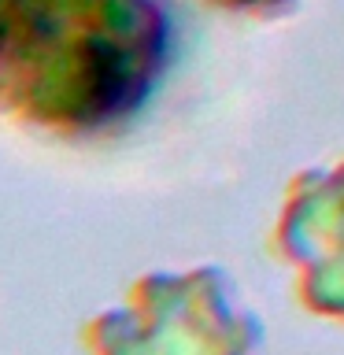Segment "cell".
<instances>
[{
  "instance_id": "7a4b0ae2",
  "label": "cell",
  "mask_w": 344,
  "mask_h": 355,
  "mask_svg": "<svg viewBox=\"0 0 344 355\" xmlns=\"http://www.w3.org/2000/svg\"><path fill=\"white\" fill-rule=\"evenodd\" d=\"M26 4L30 0H0V111L8 107V85H11V71H15Z\"/></svg>"
},
{
  "instance_id": "6da1fadb",
  "label": "cell",
  "mask_w": 344,
  "mask_h": 355,
  "mask_svg": "<svg viewBox=\"0 0 344 355\" xmlns=\"http://www.w3.org/2000/svg\"><path fill=\"white\" fill-rule=\"evenodd\" d=\"M163 0H30L4 115L63 141L122 130L171 67Z\"/></svg>"
},
{
  "instance_id": "3957f363",
  "label": "cell",
  "mask_w": 344,
  "mask_h": 355,
  "mask_svg": "<svg viewBox=\"0 0 344 355\" xmlns=\"http://www.w3.org/2000/svg\"><path fill=\"white\" fill-rule=\"evenodd\" d=\"M207 8L230 11V15H248V19H282L289 15L300 0H204Z\"/></svg>"
}]
</instances>
